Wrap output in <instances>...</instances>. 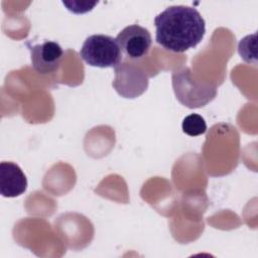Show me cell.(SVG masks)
I'll return each mask as SVG.
<instances>
[{"mask_svg": "<svg viewBox=\"0 0 258 258\" xmlns=\"http://www.w3.org/2000/svg\"><path fill=\"white\" fill-rule=\"evenodd\" d=\"M155 40L166 50L184 52L197 46L206 33V22L194 7L169 6L154 18Z\"/></svg>", "mask_w": 258, "mask_h": 258, "instance_id": "obj_1", "label": "cell"}, {"mask_svg": "<svg viewBox=\"0 0 258 258\" xmlns=\"http://www.w3.org/2000/svg\"><path fill=\"white\" fill-rule=\"evenodd\" d=\"M172 87L176 99L190 109L204 107L217 96L215 85L197 80L186 67L172 73Z\"/></svg>", "mask_w": 258, "mask_h": 258, "instance_id": "obj_2", "label": "cell"}, {"mask_svg": "<svg viewBox=\"0 0 258 258\" xmlns=\"http://www.w3.org/2000/svg\"><path fill=\"white\" fill-rule=\"evenodd\" d=\"M80 55L87 64L97 68H116L122 60V52L116 38L105 34L87 37Z\"/></svg>", "mask_w": 258, "mask_h": 258, "instance_id": "obj_3", "label": "cell"}, {"mask_svg": "<svg viewBox=\"0 0 258 258\" xmlns=\"http://www.w3.org/2000/svg\"><path fill=\"white\" fill-rule=\"evenodd\" d=\"M112 86L120 96L133 99L147 90L148 76L139 66L124 61L115 68Z\"/></svg>", "mask_w": 258, "mask_h": 258, "instance_id": "obj_4", "label": "cell"}, {"mask_svg": "<svg viewBox=\"0 0 258 258\" xmlns=\"http://www.w3.org/2000/svg\"><path fill=\"white\" fill-rule=\"evenodd\" d=\"M116 40L121 52L132 60H138L147 55L151 44V34L145 27L138 24L128 25L117 35Z\"/></svg>", "mask_w": 258, "mask_h": 258, "instance_id": "obj_5", "label": "cell"}, {"mask_svg": "<svg viewBox=\"0 0 258 258\" xmlns=\"http://www.w3.org/2000/svg\"><path fill=\"white\" fill-rule=\"evenodd\" d=\"M29 50L32 68L38 74L49 75L59 69L63 58V50L57 42L45 40L30 46Z\"/></svg>", "mask_w": 258, "mask_h": 258, "instance_id": "obj_6", "label": "cell"}, {"mask_svg": "<svg viewBox=\"0 0 258 258\" xmlns=\"http://www.w3.org/2000/svg\"><path fill=\"white\" fill-rule=\"evenodd\" d=\"M27 188V178L22 169L14 162L0 163V194L5 198H16Z\"/></svg>", "mask_w": 258, "mask_h": 258, "instance_id": "obj_7", "label": "cell"}, {"mask_svg": "<svg viewBox=\"0 0 258 258\" xmlns=\"http://www.w3.org/2000/svg\"><path fill=\"white\" fill-rule=\"evenodd\" d=\"M238 52L244 61L256 64V33L243 37L238 43Z\"/></svg>", "mask_w": 258, "mask_h": 258, "instance_id": "obj_8", "label": "cell"}, {"mask_svg": "<svg viewBox=\"0 0 258 258\" xmlns=\"http://www.w3.org/2000/svg\"><path fill=\"white\" fill-rule=\"evenodd\" d=\"M181 128L188 136H199L207 131V124L201 115L194 113L183 119Z\"/></svg>", "mask_w": 258, "mask_h": 258, "instance_id": "obj_9", "label": "cell"}, {"mask_svg": "<svg viewBox=\"0 0 258 258\" xmlns=\"http://www.w3.org/2000/svg\"><path fill=\"white\" fill-rule=\"evenodd\" d=\"M62 4L67 9L73 13L81 14L91 11L97 4L98 1H62Z\"/></svg>", "mask_w": 258, "mask_h": 258, "instance_id": "obj_10", "label": "cell"}]
</instances>
